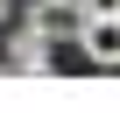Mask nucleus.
Masks as SVG:
<instances>
[{
  "label": "nucleus",
  "mask_w": 120,
  "mask_h": 120,
  "mask_svg": "<svg viewBox=\"0 0 120 120\" xmlns=\"http://www.w3.org/2000/svg\"><path fill=\"white\" fill-rule=\"evenodd\" d=\"M28 28H35L42 42H78V28H85V7H78V0H35Z\"/></svg>",
  "instance_id": "obj_1"
},
{
  "label": "nucleus",
  "mask_w": 120,
  "mask_h": 120,
  "mask_svg": "<svg viewBox=\"0 0 120 120\" xmlns=\"http://www.w3.org/2000/svg\"><path fill=\"white\" fill-rule=\"evenodd\" d=\"M85 21H120V0H78Z\"/></svg>",
  "instance_id": "obj_4"
},
{
  "label": "nucleus",
  "mask_w": 120,
  "mask_h": 120,
  "mask_svg": "<svg viewBox=\"0 0 120 120\" xmlns=\"http://www.w3.org/2000/svg\"><path fill=\"white\" fill-rule=\"evenodd\" d=\"M7 71H49V42H42L35 28H14V42H7Z\"/></svg>",
  "instance_id": "obj_3"
},
{
  "label": "nucleus",
  "mask_w": 120,
  "mask_h": 120,
  "mask_svg": "<svg viewBox=\"0 0 120 120\" xmlns=\"http://www.w3.org/2000/svg\"><path fill=\"white\" fill-rule=\"evenodd\" d=\"M0 21H14V0H0Z\"/></svg>",
  "instance_id": "obj_5"
},
{
  "label": "nucleus",
  "mask_w": 120,
  "mask_h": 120,
  "mask_svg": "<svg viewBox=\"0 0 120 120\" xmlns=\"http://www.w3.org/2000/svg\"><path fill=\"white\" fill-rule=\"evenodd\" d=\"M78 42H85V56H92L99 71H113V64H120V21H85V28H78Z\"/></svg>",
  "instance_id": "obj_2"
}]
</instances>
